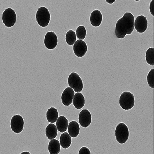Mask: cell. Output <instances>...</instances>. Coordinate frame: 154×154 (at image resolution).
<instances>
[{
  "label": "cell",
  "mask_w": 154,
  "mask_h": 154,
  "mask_svg": "<svg viewBox=\"0 0 154 154\" xmlns=\"http://www.w3.org/2000/svg\"><path fill=\"white\" fill-rule=\"evenodd\" d=\"M134 21L133 14L131 12H127L117 21L115 34L118 39H123L126 35L132 33L134 27Z\"/></svg>",
  "instance_id": "cell-1"
},
{
  "label": "cell",
  "mask_w": 154,
  "mask_h": 154,
  "mask_svg": "<svg viewBox=\"0 0 154 154\" xmlns=\"http://www.w3.org/2000/svg\"><path fill=\"white\" fill-rule=\"evenodd\" d=\"M50 18V12L47 8L42 6L38 8L36 14V20L40 26L42 28L48 26Z\"/></svg>",
  "instance_id": "cell-2"
},
{
  "label": "cell",
  "mask_w": 154,
  "mask_h": 154,
  "mask_svg": "<svg viewBox=\"0 0 154 154\" xmlns=\"http://www.w3.org/2000/svg\"><path fill=\"white\" fill-rule=\"evenodd\" d=\"M135 104V97L130 92H124L119 98V104L123 109L128 111L132 109Z\"/></svg>",
  "instance_id": "cell-3"
},
{
  "label": "cell",
  "mask_w": 154,
  "mask_h": 154,
  "mask_svg": "<svg viewBox=\"0 0 154 154\" xmlns=\"http://www.w3.org/2000/svg\"><path fill=\"white\" fill-rule=\"evenodd\" d=\"M115 136L119 143L123 144L127 142L129 137V130L126 125L123 122L118 125L115 130Z\"/></svg>",
  "instance_id": "cell-4"
},
{
  "label": "cell",
  "mask_w": 154,
  "mask_h": 154,
  "mask_svg": "<svg viewBox=\"0 0 154 154\" xmlns=\"http://www.w3.org/2000/svg\"><path fill=\"white\" fill-rule=\"evenodd\" d=\"M68 84L69 87L72 88L74 91L80 93L84 88V84L82 79L78 74L72 72L68 78Z\"/></svg>",
  "instance_id": "cell-5"
},
{
  "label": "cell",
  "mask_w": 154,
  "mask_h": 154,
  "mask_svg": "<svg viewBox=\"0 0 154 154\" xmlns=\"http://www.w3.org/2000/svg\"><path fill=\"white\" fill-rule=\"evenodd\" d=\"M17 16L14 10L8 8L3 12L2 14V21L5 26L11 28L14 26L16 22Z\"/></svg>",
  "instance_id": "cell-6"
},
{
  "label": "cell",
  "mask_w": 154,
  "mask_h": 154,
  "mask_svg": "<svg viewBox=\"0 0 154 154\" xmlns=\"http://www.w3.org/2000/svg\"><path fill=\"white\" fill-rule=\"evenodd\" d=\"M24 121L20 115L17 114L12 117L11 121V127L14 133L19 134L23 131Z\"/></svg>",
  "instance_id": "cell-7"
},
{
  "label": "cell",
  "mask_w": 154,
  "mask_h": 154,
  "mask_svg": "<svg viewBox=\"0 0 154 154\" xmlns=\"http://www.w3.org/2000/svg\"><path fill=\"white\" fill-rule=\"evenodd\" d=\"M44 42L47 49L49 50L54 49L58 42L57 35L52 31L48 32L45 36Z\"/></svg>",
  "instance_id": "cell-8"
},
{
  "label": "cell",
  "mask_w": 154,
  "mask_h": 154,
  "mask_svg": "<svg viewBox=\"0 0 154 154\" xmlns=\"http://www.w3.org/2000/svg\"><path fill=\"white\" fill-rule=\"evenodd\" d=\"M134 27L137 32L142 33L146 31L148 27L147 18L143 15H139L134 21Z\"/></svg>",
  "instance_id": "cell-9"
},
{
  "label": "cell",
  "mask_w": 154,
  "mask_h": 154,
  "mask_svg": "<svg viewBox=\"0 0 154 154\" xmlns=\"http://www.w3.org/2000/svg\"><path fill=\"white\" fill-rule=\"evenodd\" d=\"M73 51L76 57L79 58L84 57L87 51V46L86 42L82 40H76L74 44Z\"/></svg>",
  "instance_id": "cell-10"
},
{
  "label": "cell",
  "mask_w": 154,
  "mask_h": 154,
  "mask_svg": "<svg viewBox=\"0 0 154 154\" xmlns=\"http://www.w3.org/2000/svg\"><path fill=\"white\" fill-rule=\"evenodd\" d=\"M78 119L80 124L83 128H87L91 123V115L88 109L82 110L80 112Z\"/></svg>",
  "instance_id": "cell-11"
},
{
  "label": "cell",
  "mask_w": 154,
  "mask_h": 154,
  "mask_svg": "<svg viewBox=\"0 0 154 154\" xmlns=\"http://www.w3.org/2000/svg\"><path fill=\"white\" fill-rule=\"evenodd\" d=\"M75 91L72 88L68 87L65 89L61 95V101L63 104L66 106L71 104L75 96Z\"/></svg>",
  "instance_id": "cell-12"
},
{
  "label": "cell",
  "mask_w": 154,
  "mask_h": 154,
  "mask_svg": "<svg viewBox=\"0 0 154 154\" xmlns=\"http://www.w3.org/2000/svg\"><path fill=\"white\" fill-rule=\"evenodd\" d=\"M103 17L100 11L95 10L91 13L90 21L91 24L95 27H99L102 23Z\"/></svg>",
  "instance_id": "cell-13"
},
{
  "label": "cell",
  "mask_w": 154,
  "mask_h": 154,
  "mask_svg": "<svg viewBox=\"0 0 154 154\" xmlns=\"http://www.w3.org/2000/svg\"><path fill=\"white\" fill-rule=\"evenodd\" d=\"M68 120L66 117L61 116H59L56 121V126L57 130L60 133H64L66 132L68 128Z\"/></svg>",
  "instance_id": "cell-14"
},
{
  "label": "cell",
  "mask_w": 154,
  "mask_h": 154,
  "mask_svg": "<svg viewBox=\"0 0 154 154\" xmlns=\"http://www.w3.org/2000/svg\"><path fill=\"white\" fill-rule=\"evenodd\" d=\"M68 132L72 138L77 137L80 132V127L78 122L75 121H71L68 126Z\"/></svg>",
  "instance_id": "cell-15"
},
{
  "label": "cell",
  "mask_w": 154,
  "mask_h": 154,
  "mask_svg": "<svg viewBox=\"0 0 154 154\" xmlns=\"http://www.w3.org/2000/svg\"><path fill=\"white\" fill-rule=\"evenodd\" d=\"M72 102L75 108L77 109L82 108L85 103V97L84 95L81 93H76L75 94Z\"/></svg>",
  "instance_id": "cell-16"
},
{
  "label": "cell",
  "mask_w": 154,
  "mask_h": 154,
  "mask_svg": "<svg viewBox=\"0 0 154 154\" xmlns=\"http://www.w3.org/2000/svg\"><path fill=\"white\" fill-rule=\"evenodd\" d=\"M58 130L57 126L53 123L49 124L45 129L46 137L49 140H52L57 137Z\"/></svg>",
  "instance_id": "cell-17"
},
{
  "label": "cell",
  "mask_w": 154,
  "mask_h": 154,
  "mask_svg": "<svg viewBox=\"0 0 154 154\" xmlns=\"http://www.w3.org/2000/svg\"><path fill=\"white\" fill-rule=\"evenodd\" d=\"M59 142L62 148L67 149L71 145V137L67 132H64L60 136Z\"/></svg>",
  "instance_id": "cell-18"
},
{
  "label": "cell",
  "mask_w": 154,
  "mask_h": 154,
  "mask_svg": "<svg viewBox=\"0 0 154 154\" xmlns=\"http://www.w3.org/2000/svg\"><path fill=\"white\" fill-rule=\"evenodd\" d=\"M46 118L48 122L51 123L56 122L58 118V112L56 108L51 107L48 109L46 113Z\"/></svg>",
  "instance_id": "cell-19"
},
{
  "label": "cell",
  "mask_w": 154,
  "mask_h": 154,
  "mask_svg": "<svg viewBox=\"0 0 154 154\" xmlns=\"http://www.w3.org/2000/svg\"><path fill=\"white\" fill-rule=\"evenodd\" d=\"M60 145L59 141L53 139L49 141L48 145V150L50 154H58L60 150Z\"/></svg>",
  "instance_id": "cell-20"
},
{
  "label": "cell",
  "mask_w": 154,
  "mask_h": 154,
  "mask_svg": "<svg viewBox=\"0 0 154 154\" xmlns=\"http://www.w3.org/2000/svg\"><path fill=\"white\" fill-rule=\"evenodd\" d=\"M76 33L73 30H69L66 33V40L67 44L69 45H73L76 42Z\"/></svg>",
  "instance_id": "cell-21"
},
{
  "label": "cell",
  "mask_w": 154,
  "mask_h": 154,
  "mask_svg": "<svg viewBox=\"0 0 154 154\" xmlns=\"http://www.w3.org/2000/svg\"><path fill=\"white\" fill-rule=\"evenodd\" d=\"M154 49L153 48H150L147 49L146 54V60L147 63L150 66H154Z\"/></svg>",
  "instance_id": "cell-22"
},
{
  "label": "cell",
  "mask_w": 154,
  "mask_h": 154,
  "mask_svg": "<svg viewBox=\"0 0 154 154\" xmlns=\"http://www.w3.org/2000/svg\"><path fill=\"white\" fill-rule=\"evenodd\" d=\"M76 37L80 40L85 39L86 35V30L84 26H80L76 29Z\"/></svg>",
  "instance_id": "cell-23"
},
{
  "label": "cell",
  "mask_w": 154,
  "mask_h": 154,
  "mask_svg": "<svg viewBox=\"0 0 154 154\" xmlns=\"http://www.w3.org/2000/svg\"><path fill=\"white\" fill-rule=\"evenodd\" d=\"M147 82L149 87L153 88H154V69H151L148 73L147 76Z\"/></svg>",
  "instance_id": "cell-24"
},
{
  "label": "cell",
  "mask_w": 154,
  "mask_h": 154,
  "mask_svg": "<svg viewBox=\"0 0 154 154\" xmlns=\"http://www.w3.org/2000/svg\"><path fill=\"white\" fill-rule=\"evenodd\" d=\"M78 154H91L90 149L87 147H83L80 149Z\"/></svg>",
  "instance_id": "cell-25"
},
{
  "label": "cell",
  "mask_w": 154,
  "mask_h": 154,
  "mask_svg": "<svg viewBox=\"0 0 154 154\" xmlns=\"http://www.w3.org/2000/svg\"><path fill=\"white\" fill-rule=\"evenodd\" d=\"M149 11H150V13L152 16L154 15V0H152L150 3L149 5Z\"/></svg>",
  "instance_id": "cell-26"
},
{
  "label": "cell",
  "mask_w": 154,
  "mask_h": 154,
  "mask_svg": "<svg viewBox=\"0 0 154 154\" xmlns=\"http://www.w3.org/2000/svg\"><path fill=\"white\" fill-rule=\"evenodd\" d=\"M116 0H109V1H107V0H106V2H107L109 4H113L114 2H115Z\"/></svg>",
  "instance_id": "cell-27"
},
{
  "label": "cell",
  "mask_w": 154,
  "mask_h": 154,
  "mask_svg": "<svg viewBox=\"0 0 154 154\" xmlns=\"http://www.w3.org/2000/svg\"><path fill=\"white\" fill-rule=\"evenodd\" d=\"M31 154L28 151H24L23 152H21V154Z\"/></svg>",
  "instance_id": "cell-28"
}]
</instances>
